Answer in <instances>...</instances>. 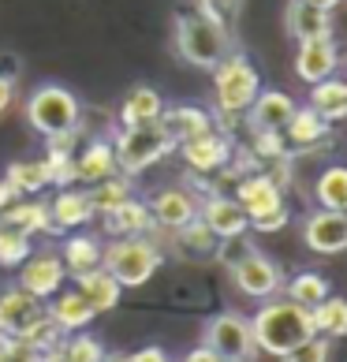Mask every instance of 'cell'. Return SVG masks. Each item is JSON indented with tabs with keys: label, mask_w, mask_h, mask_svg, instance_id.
<instances>
[{
	"label": "cell",
	"mask_w": 347,
	"mask_h": 362,
	"mask_svg": "<svg viewBox=\"0 0 347 362\" xmlns=\"http://www.w3.org/2000/svg\"><path fill=\"white\" fill-rule=\"evenodd\" d=\"M250 332H254L258 351L276 355V358L291 355L295 347H302L306 340L317 337L310 310L291 303V299H265L261 310L250 317Z\"/></svg>",
	"instance_id": "1"
},
{
	"label": "cell",
	"mask_w": 347,
	"mask_h": 362,
	"mask_svg": "<svg viewBox=\"0 0 347 362\" xmlns=\"http://www.w3.org/2000/svg\"><path fill=\"white\" fill-rule=\"evenodd\" d=\"M176 52L194 68H217L232 52L228 26L206 11H187L176 19Z\"/></svg>",
	"instance_id": "2"
},
{
	"label": "cell",
	"mask_w": 347,
	"mask_h": 362,
	"mask_svg": "<svg viewBox=\"0 0 347 362\" xmlns=\"http://www.w3.org/2000/svg\"><path fill=\"white\" fill-rule=\"evenodd\" d=\"M161 265L157 250L146 235H119L116 243L101 247V269L116 276L119 288H142Z\"/></svg>",
	"instance_id": "3"
},
{
	"label": "cell",
	"mask_w": 347,
	"mask_h": 362,
	"mask_svg": "<svg viewBox=\"0 0 347 362\" xmlns=\"http://www.w3.org/2000/svg\"><path fill=\"white\" fill-rule=\"evenodd\" d=\"M26 119L37 135H64V131L78 127V98L68 86H57V83H45L30 93L26 101Z\"/></svg>",
	"instance_id": "4"
},
{
	"label": "cell",
	"mask_w": 347,
	"mask_h": 362,
	"mask_svg": "<svg viewBox=\"0 0 347 362\" xmlns=\"http://www.w3.org/2000/svg\"><path fill=\"white\" fill-rule=\"evenodd\" d=\"M112 150H116V168L124 176H135V172H146L150 165H157L172 150V139L165 135L161 119H157V124H142V127H124L116 135Z\"/></svg>",
	"instance_id": "5"
},
{
	"label": "cell",
	"mask_w": 347,
	"mask_h": 362,
	"mask_svg": "<svg viewBox=\"0 0 347 362\" xmlns=\"http://www.w3.org/2000/svg\"><path fill=\"white\" fill-rule=\"evenodd\" d=\"M213 71H217V109L224 116H239L254 105L258 90H261V78L243 57H232L228 52Z\"/></svg>",
	"instance_id": "6"
},
{
	"label": "cell",
	"mask_w": 347,
	"mask_h": 362,
	"mask_svg": "<svg viewBox=\"0 0 347 362\" xmlns=\"http://www.w3.org/2000/svg\"><path fill=\"white\" fill-rule=\"evenodd\" d=\"M206 347H213L220 358L228 362H250L258 355V344H254V332H250V321L243 314H217L206 325Z\"/></svg>",
	"instance_id": "7"
},
{
	"label": "cell",
	"mask_w": 347,
	"mask_h": 362,
	"mask_svg": "<svg viewBox=\"0 0 347 362\" xmlns=\"http://www.w3.org/2000/svg\"><path fill=\"white\" fill-rule=\"evenodd\" d=\"M232 280L235 288L250 295V299H273L284 284V273H280V265L273 258H265L258 250H247L243 258L232 265Z\"/></svg>",
	"instance_id": "8"
},
{
	"label": "cell",
	"mask_w": 347,
	"mask_h": 362,
	"mask_svg": "<svg viewBox=\"0 0 347 362\" xmlns=\"http://www.w3.org/2000/svg\"><path fill=\"white\" fill-rule=\"evenodd\" d=\"M42 317H45V299L23 291L19 284L0 291V332L8 340H23Z\"/></svg>",
	"instance_id": "9"
},
{
	"label": "cell",
	"mask_w": 347,
	"mask_h": 362,
	"mask_svg": "<svg viewBox=\"0 0 347 362\" xmlns=\"http://www.w3.org/2000/svg\"><path fill=\"white\" fill-rule=\"evenodd\" d=\"M64 276H68V269H64L60 254H30L19 265V288L37 295V299H45V303L64 288Z\"/></svg>",
	"instance_id": "10"
},
{
	"label": "cell",
	"mask_w": 347,
	"mask_h": 362,
	"mask_svg": "<svg viewBox=\"0 0 347 362\" xmlns=\"http://www.w3.org/2000/svg\"><path fill=\"white\" fill-rule=\"evenodd\" d=\"M198 221H202L217 239H235L250 228L247 209L239 206L235 198H224V194H209L206 202L198 206Z\"/></svg>",
	"instance_id": "11"
},
{
	"label": "cell",
	"mask_w": 347,
	"mask_h": 362,
	"mask_svg": "<svg viewBox=\"0 0 347 362\" xmlns=\"http://www.w3.org/2000/svg\"><path fill=\"white\" fill-rule=\"evenodd\" d=\"M302 239L314 254H340L347 250V221L336 209H317L302 224Z\"/></svg>",
	"instance_id": "12"
},
{
	"label": "cell",
	"mask_w": 347,
	"mask_h": 362,
	"mask_svg": "<svg viewBox=\"0 0 347 362\" xmlns=\"http://www.w3.org/2000/svg\"><path fill=\"white\" fill-rule=\"evenodd\" d=\"M340 68V52L332 45V37H317V42H299L295 52V75L302 83H322V78H332Z\"/></svg>",
	"instance_id": "13"
},
{
	"label": "cell",
	"mask_w": 347,
	"mask_h": 362,
	"mask_svg": "<svg viewBox=\"0 0 347 362\" xmlns=\"http://www.w3.org/2000/svg\"><path fill=\"white\" fill-rule=\"evenodd\" d=\"M150 217H153V224L168 228V232H180L183 224H191L198 217V202L183 187H168V191H161L150 202Z\"/></svg>",
	"instance_id": "14"
},
{
	"label": "cell",
	"mask_w": 347,
	"mask_h": 362,
	"mask_svg": "<svg viewBox=\"0 0 347 362\" xmlns=\"http://www.w3.org/2000/svg\"><path fill=\"white\" fill-rule=\"evenodd\" d=\"M45 314L52 317V325H57L64 337H68V332H83L90 321L98 317V314H93V306H90L75 288H71V291H64V288H60V291L45 303Z\"/></svg>",
	"instance_id": "15"
},
{
	"label": "cell",
	"mask_w": 347,
	"mask_h": 362,
	"mask_svg": "<svg viewBox=\"0 0 347 362\" xmlns=\"http://www.w3.org/2000/svg\"><path fill=\"white\" fill-rule=\"evenodd\" d=\"M183 160L191 165L194 172H217L224 160H228V139L217 135V131H206V135H194L180 142Z\"/></svg>",
	"instance_id": "16"
},
{
	"label": "cell",
	"mask_w": 347,
	"mask_h": 362,
	"mask_svg": "<svg viewBox=\"0 0 347 362\" xmlns=\"http://www.w3.org/2000/svg\"><path fill=\"white\" fill-rule=\"evenodd\" d=\"M299 105L280 90H258L254 105H250V119H254L258 131H284L288 119L295 116Z\"/></svg>",
	"instance_id": "17"
},
{
	"label": "cell",
	"mask_w": 347,
	"mask_h": 362,
	"mask_svg": "<svg viewBox=\"0 0 347 362\" xmlns=\"http://www.w3.org/2000/svg\"><path fill=\"white\" fill-rule=\"evenodd\" d=\"M161 127H165V135L172 139V146H180V142L194 139V135L213 131V116L206 109H194V105H176V109L161 112Z\"/></svg>",
	"instance_id": "18"
},
{
	"label": "cell",
	"mask_w": 347,
	"mask_h": 362,
	"mask_svg": "<svg viewBox=\"0 0 347 362\" xmlns=\"http://www.w3.org/2000/svg\"><path fill=\"white\" fill-rule=\"evenodd\" d=\"M75 291L93 306V314L112 310V306L119 303V295H124V288L116 284V276L105 273L101 265H98V269H90V273H78V276H75Z\"/></svg>",
	"instance_id": "19"
},
{
	"label": "cell",
	"mask_w": 347,
	"mask_h": 362,
	"mask_svg": "<svg viewBox=\"0 0 347 362\" xmlns=\"http://www.w3.org/2000/svg\"><path fill=\"white\" fill-rule=\"evenodd\" d=\"M288 30L295 42H317V37H332L329 11L306 4V0H291L288 4Z\"/></svg>",
	"instance_id": "20"
},
{
	"label": "cell",
	"mask_w": 347,
	"mask_h": 362,
	"mask_svg": "<svg viewBox=\"0 0 347 362\" xmlns=\"http://www.w3.org/2000/svg\"><path fill=\"white\" fill-rule=\"evenodd\" d=\"M165 112V98L153 86H135L119 105V124L124 127H142V124H157Z\"/></svg>",
	"instance_id": "21"
},
{
	"label": "cell",
	"mask_w": 347,
	"mask_h": 362,
	"mask_svg": "<svg viewBox=\"0 0 347 362\" xmlns=\"http://www.w3.org/2000/svg\"><path fill=\"white\" fill-rule=\"evenodd\" d=\"M90 217H93V209H90L86 191H60L49 202V224L60 228V232L83 228V224H90Z\"/></svg>",
	"instance_id": "22"
},
{
	"label": "cell",
	"mask_w": 347,
	"mask_h": 362,
	"mask_svg": "<svg viewBox=\"0 0 347 362\" xmlns=\"http://www.w3.org/2000/svg\"><path fill=\"white\" fill-rule=\"evenodd\" d=\"M235 202L247 209V217H261V213L284 206V198H280V187L269 176H247L235 191Z\"/></svg>",
	"instance_id": "23"
},
{
	"label": "cell",
	"mask_w": 347,
	"mask_h": 362,
	"mask_svg": "<svg viewBox=\"0 0 347 362\" xmlns=\"http://www.w3.org/2000/svg\"><path fill=\"white\" fill-rule=\"evenodd\" d=\"M116 150H112V142H90L83 153L75 157V176L83 180V183H101V180H109L116 176Z\"/></svg>",
	"instance_id": "24"
},
{
	"label": "cell",
	"mask_w": 347,
	"mask_h": 362,
	"mask_svg": "<svg viewBox=\"0 0 347 362\" xmlns=\"http://www.w3.org/2000/svg\"><path fill=\"white\" fill-rule=\"evenodd\" d=\"M105 224H109L112 235H146L153 228L150 206L139 202V198H127L124 206H116L112 213H105Z\"/></svg>",
	"instance_id": "25"
},
{
	"label": "cell",
	"mask_w": 347,
	"mask_h": 362,
	"mask_svg": "<svg viewBox=\"0 0 347 362\" xmlns=\"http://www.w3.org/2000/svg\"><path fill=\"white\" fill-rule=\"evenodd\" d=\"M310 317H314L317 337H325V340L347 337V299H340V295L329 291L317 306H310Z\"/></svg>",
	"instance_id": "26"
},
{
	"label": "cell",
	"mask_w": 347,
	"mask_h": 362,
	"mask_svg": "<svg viewBox=\"0 0 347 362\" xmlns=\"http://www.w3.org/2000/svg\"><path fill=\"white\" fill-rule=\"evenodd\" d=\"M310 109H314L317 116H325L329 124H332V119H340V116H347V83H340L336 75L322 78V83H314Z\"/></svg>",
	"instance_id": "27"
},
{
	"label": "cell",
	"mask_w": 347,
	"mask_h": 362,
	"mask_svg": "<svg viewBox=\"0 0 347 362\" xmlns=\"http://www.w3.org/2000/svg\"><path fill=\"white\" fill-rule=\"evenodd\" d=\"M314 198L322 209H336L343 213L347 209V165H332L325 168L314 183Z\"/></svg>",
	"instance_id": "28"
},
{
	"label": "cell",
	"mask_w": 347,
	"mask_h": 362,
	"mask_svg": "<svg viewBox=\"0 0 347 362\" xmlns=\"http://www.w3.org/2000/svg\"><path fill=\"white\" fill-rule=\"evenodd\" d=\"M60 262H64V269H68L71 276L90 273V269H98V265H101V243H98V239H90V235H71L68 243H64Z\"/></svg>",
	"instance_id": "29"
},
{
	"label": "cell",
	"mask_w": 347,
	"mask_h": 362,
	"mask_svg": "<svg viewBox=\"0 0 347 362\" xmlns=\"http://www.w3.org/2000/svg\"><path fill=\"white\" fill-rule=\"evenodd\" d=\"M0 224H11V228H19V232H26V235L52 228L45 202H11V206H4V221Z\"/></svg>",
	"instance_id": "30"
},
{
	"label": "cell",
	"mask_w": 347,
	"mask_h": 362,
	"mask_svg": "<svg viewBox=\"0 0 347 362\" xmlns=\"http://www.w3.org/2000/svg\"><path fill=\"white\" fill-rule=\"evenodd\" d=\"M284 135L295 146H314L329 135V119L317 116L314 109H295V116H291L288 127H284Z\"/></svg>",
	"instance_id": "31"
},
{
	"label": "cell",
	"mask_w": 347,
	"mask_h": 362,
	"mask_svg": "<svg viewBox=\"0 0 347 362\" xmlns=\"http://www.w3.org/2000/svg\"><path fill=\"white\" fill-rule=\"evenodd\" d=\"M86 198H90V209L93 213H112L116 206H124L127 198H131V183L109 176V180H101V183H90Z\"/></svg>",
	"instance_id": "32"
},
{
	"label": "cell",
	"mask_w": 347,
	"mask_h": 362,
	"mask_svg": "<svg viewBox=\"0 0 347 362\" xmlns=\"http://www.w3.org/2000/svg\"><path fill=\"white\" fill-rule=\"evenodd\" d=\"M329 295V280L325 276H317V273H299V276H291L288 280V291H284V299L291 303H299V306H317Z\"/></svg>",
	"instance_id": "33"
},
{
	"label": "cell",
	"mask_w": 347,
	"mask_h": 362,
	"mask_svg": "<svg viewBox=\"0 0 347 362\" xmlns=\"http://www.w3.org/2000/svg\"><path fill=\"white\" fill-rule=\"evenodd\" d=\"M8 183L16 187V194H37L42 187H49L45 160H16L8 168Z\"/></svg>",
	"instance_id": "34"
},
{
	"label": "cell",
	"mask_w": 347,
	"mask_h": 362,
	"mask_svg": "<svg viewBox=\"0 0 347 362\" xmlns=\"http://www.w3.org/2000/svg\"><path fill=\"white\" fill-rule=\"evenodd\" d=\"M30 258V235L11 224H0V265H23Z\"/></svg>",
	"instance_id": "35"
},
{
	"label": "cell",
	"mask_w": 347,
	"mask_h": 362,
	"mask_svg": "<svg viewBox=\"0 0 347 362\" xmlns=\"http://www.w3.org/2000/svg\"><path fill=\"white\" fill-rule=\"evenodd\" d=\"M68 362H105V347L98 337H86V332H71L68 340L60 344Z\"/></svg>",
	"instance_id": "36"
},
{
	"label": "cell",
	"mask_w": 347,
	"mask_h": 362,
	"mask_svg": "<svg viewBox=\"0 0 347 362\" xmlns=\"http://www.w3.org/2000/svg\"><path fill=\"white\" fill-rule=\"evenodd\" d=\"M180 243H183V250H191V254H213V250H220V239L209 232V228L202 224V221H191V224H183L180 228Z\"/></svg>",
	"instance_id": "37"
},
{
	"label": "cell",
	"mask_w": 347,
	"mask_h": 362,
	"mask_svg": "<svg viewBox=\"0 0 347 362\" xmlns=\"http://www.w3.org/2000/svg\"><path fill=\"white\" fill-rule=\"evenodd\" d=\"M26 344H34L37 347V351H49V347H57L60 340H64V332L57 329V325H52V317L45 314L42 321H37V325L30 329V332H26V337H23Z\"/></svg>",
	"instance_id": "38"
},
{
	"label": "cell",
	"mask_w": 347,
	"mask_h": 362,
	"mask_svg": "<svg viewBox=\"0 0 347 362\" xmlns=\"http://www.w3.org/2000/svg\"><path fill=\"white\" fill-rule=\"evenodd\" d=\"M45 172H49V183H71V180H78L75 176V160L68 153H57V150H49Z\"/></svg>",
	"instance_id": "39"
},
{
	"label": "cell",
	"mask_w": 347,
	"mask_h": 362,
	"mask_svg": "<svg viewBox=\"0 0 347 362\" xmlns=\"http://www.w3.org/2000/svg\"><path fill=\"white\" fill-rule=\"evenodd\" d=\"M284 362H329V340H325V337L306 340V344L295 347L291 355H284Z\"/></svg>",
	"instance_id": "40"
},
{
	"label": "cell",
	"mask_w": 347,
	"mask_h": 362,
	"mask_svg": "<svg viewBox=\"0 0 347 362\" xmlns=\"http://www.w3.org/2000/svg\"><path fill=\"white\" fill-rule=\"evenodd\" d=\"M0 362H42V351L26 340H8L0 351Z\"/></svg>",
	"instance_id": "41"
},
{
	"label": "cell",
	"mask_w": 347,
	"mask_h": 362,
	"mask_svg": "<svg viewBox=\"0 0 347 362\" xmlns=\"http://www.w3.org/2000/svg\"><path fill=\"white\" fill-rule=\"evenodd\" d=\"M288 221H291L288 206H276V209H269V213H261V217H250V228H258V232H280Z\"/></svg>",
	"instance_id": "42"
},
{
	"label": "cell",
	"mask_w": 347,
	"mask_h": 362,
	"mask_svg": "<svg viewBox=\"0 0 347 362\" xmlns=\"http://www.w3.org/2000/svg\"><path fill=\"white\" fill-rule=\"evenodd\" d=\"M284 131H258V139H254V150L258 157H284Z\"/></svg>",
	"instance_id": "43"
},
{
	"label": "cell",
	"mask_w": 347,
	"mask_h": 362,
	"mask_svg": "<svg viewBox=\"0 0 347 362\" xmlns=\"http://www.w3.org/2000/svg\"><path fill=\"white\" fill-rule=\"evenodd\" d=\"M202 11L224 23V19H228L232 11H235V0H202Z\"/></svg>",
	"instance_id": "44"
},
{
	"label": "cell",
	"mask_w": 347,
	"mask_h": 362,
	"mask_svg": "<svg viewBox=\"0 0 347 362\" xmlns=\"http://www.w3.org/2000/svg\"><path fill=\"white\" fill-rule=\"evenodd\" d=\"M183 362H228V358H220L217 351H213V347H206V344H198L191 355H187Z\"/></svg>",
	"instance_id": "45"
},
{
	"label": "cell",
	"mask_w": 347,
	"mask_h": 362,
	"mask_svg": "<svg viewBox=\"0 0 347 362\" xmlns=\"http://www.w3.org/2000/svg\"><path fill=\"white\" fill-rule=\"evenodd\" d=\"M127 362H168V355L161 351V347H142V351L127 355Z\"/></svg>",
	"instance_id": "46"
},
{
	"label": "cell",
	"mask_w": 347,
	"mask_h": 362,
	"mask_svg": "<svg viewBox=\"0 0 347 362\" xmlns=\"http://www.w3.org/2000/svg\"><path fill=\"white\" fill-rule=\"evenodd\" d=\"M11 98H16V83H11V78H4V75H0V112H4L8 105H11Z\"/></svg>",
	"instance_id": "47"
},
{
	"label": "cell",
	"mask_w": 347,
	"mask_h": 362,
	"mask_svg": "<svg viewBox=\"0 0 347 362\" xmlns=\"http://www.w3.org/2000/svg\"><path fill=\"white\" fill-rule=\"evenodd\" d=\"M64 344V340H60ZM49 347V351H42V362H68V355H64V347Z\"/></svg>",
	"instance_id": "48"
},
{
	"label": "cell",
	"mask_w": 347,
	"mask_h": 362,
	"mask_svg": "<svg viewBox=\"0 0 347 362\" xmlns=\"http://www.w3.org/2000/svg\"><path fill=\"white\" fill-rule=\"evenodd\" d=\"M11 202H16V187H11V183L4 180V183H0V209L11 206Z\"/></svg>",
	"instance_id": "49"
},
{
	"label": "cell",
	"mask_w": 347,
	"mask_h": 362,
	"mask_svg": "<svg viewBox=\"0 0 347 362\" xmlns=\"http://www.w3.org/2000/svg\"><path fill=\"white\" fill-rule=\"evenodd\" d=\"M306 4H314V8H322V11H332L340 0H306Z\"/></svg>",
	"instance_id": "50"
},
{
	"label": "cell",
	"mask_w": 347,
	"mask_h": 362,
	"mask_svg": "<svg viewBox=\"0 0 347 362\" xmlns=\"http://www.w3.org/2000/svg\"><path fill=\"white\" fill-rule=\"evenodd\" d=\"M105 362H127V358H119V355H105Z\"/></svg>",
	"instance_id": "51"
},
{
	"label": "cell",
	"mask_w": 347,
	"mask_h": 362,
	"mask_svg": "<svg viewBox=\"0 0 347 362\" xmlns=\"http://www.w3.org/2000/svg\"><path fill=\"white\" fill-rule=\"evenodd\" d=\"M4 344H8V337H4V332H0V351H4Z\"/></svg>",
	"instance_id": "52"
},
{
	"label": "cell",
	"mask_w": 347,
	"mask_h": 362,
	"mask_svg": "<svg viewBox=\"0 0 347 362\" xmlns=\"http://www.w3.org/2000/svg\"><path fill=\"white\" fill-rule=\"evenodd\" d=\"M343 221H347V209H343Z\"/></svg>",
	"instance_id": "53"
}]
</instances>
